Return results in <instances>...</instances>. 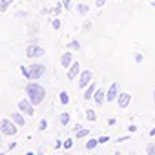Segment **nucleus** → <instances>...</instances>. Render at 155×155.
<instances>
[{
    "mask_svg": "<svg viewBox=\"0 0 155 155\" xmlns=\"http://www.w3.org/2000/svg\"><path fill=\"white\" fill-rule=\"evenodd\" d=\"M26 93H28V99H29V102L35 106V104H40L42 101H44V97H46V90L40 86V84H37V82H31V84H28L26 86Z\"/></svg>",
    "mask_w": 155,
    "mask_h": 155,
    "instance_id": "f257e3e1",
    "label": "nucleus"
},
{
    "mask_svg": "<svg viewBox=\"0 0 155 155\" xmlns=\"http://www.w3.org/2000/svg\"><path fill=\"white\" fill-rule=\"evenodd\" d=\"M20 71H22V75L26 77V79L37 81V79H40V77L46 73V66L44 64H31L29 68L28 66H20Z\"/></svg>",
    "mask_w": 155,
    "mask_h": 155,
    "instance_id": "f03ea898",
    "label": "nucleus"
},
{
    "mask_svg": "<svg viewBox=\"0 0 155 155\" xmlns=\"http://www.w3.org/2000/svg\"><path fill=\"white\" fill-rule=\"evenodd\" d=\"M0 131H2L4 135H17V126H15V122L13 120H9V119H2L0 120Z\"/></svg>",
    "mask_w": 155,
    "mask_h": 155,
    "instance_id": "7ed1b4c3",
    "label": "nucleus"
},
{
    "mask_svg": "<svg viewBox=\"0 0 155 155\" xmlns=\"http://www.w3.org/2000/svg\"><path fill=\"white\" fill-rule=\"evenodd\" d=\"M44 53H46L44 48H42V46H37V44H31V46L26 48V55H28L29 58H38V57H42Z\"/></svg>",
    "mask_w": 155,
    "mask_h": 155,
    "instance_id": "20e7f679",
    "label": "nucleus"
},
{
    "mask_svg": "<svg viewBox=\"0 0 155 155\" xmlns=\"http://www.w3.org/2000/svg\"><path fill=\"white\" fill-rule=\"evenodd\" d=\"M18 110H20L22 113L29 115V117H33V115H35V110H33V104L29 102V99H24V101H20V102H18Z\"/></svg>",
    "mask_w": 155,
    "mask_h": 155,
    "instance_id": "39448f33",
    "label": "nucleus"
},
{
    "mask_svg": "<svg viewBox=\"0 0 155 155\" xmlns=\"http://www.w3.org/2000/svg\"><path fill=\"white\" fill-rule=\"evenodd\" d=\"M91 77H93V73H91L90 69L82 71V73H81V79H79V86H81V88H88V84L91 82Z\"/></svg>",
    "mask_w": 155,
    "mask_h": 155,
    "instance_id": "423d86ee",
    "label": "nucleus"
},
{
    "mask_svg": "<svg viewBox=\"0 0 155 155\" xmlns=\"http://www.w3.org/2000/svg\"><path fill=\"white\" fill-rule=\"evenodd\" d=\"M79 73H81V64H79V62H73V64L68 68V79L73 81L75 77H79Z\"/></svg>",
    "mask_w": 155,
    "mask_h": 155,
    "instance_id": "0eeeda50",
    "label": "nucleus"
},
{
    "mask_svg": "<svg viewBox=\"0 0 155 155\" xmlns=\"http://www.w3.org/2000/svg\"><path fill=\"white\" fill-rule=\"evenodd\" d=\"M117 95H119V84L117 82H113L111 86H110V90H108V93H106V101H115L117 99Z\"/></svg>",
    "mask_w": 155,
    "mask_h": 155,
    "instance_id": "6e6552de",
    "label": "nucleus"
},
{
    "mask_svg": "<svg viewBox=\"0 0 155 155\" xmlns=\"http://www.w3.org/2000/svg\"><path fill=\"white\" fill-rule=\"evenodd\" d=\"M130 101H131V95H130V93H120V95L117 97V102H119L120 108H126V106L130 104Z\"/></svg>",
    "mask_w": 155,
    "mask_h": 155,
    "instance_id": "1a4fd4ad",
    "label": "nucleus"
},
{
    "mask_svg": "<svg viewBox=\"0 0 155 155\" xmlns=\"http://www.w3.org/2000/svg\"><path fill=\"white\" fill-rule=\"evenodd\" d=\"M11 120H13L17 126H24V124H26V119L22 117V113H20V111H15V113L11 115Z\"/></svg>",
    "mask_w": 155,
    "mask_h": 155,
    "instance_id": "9d476101",
    "label": "nucleus"
},
{
    "mask_svg": "<svg viewBox=\"0 0 155 155\" xmlns=\"http://www.w3.org/2000/svg\"><path fill=\"white\" fill-rule=\"evenodd\" d=\"M71 60H73V53H64L62 58H60V64H62L64 68H69V66H71Z\"/></svg>",
    "mask_w": 155,
    "mask_h": 155,
    "instance_id": "9b49d317",
    "label": "nucleus"
},
{
    "mask_svg": "<svg viewBox=\"0 0 155 155\" xmlns=\"http://www.w3.org/2000/svg\"><path fill=\"white\" fill-rule=\"evenodd\" d=\"M93 99H95L97 104H102V102L106 101V93H104L102 90H95V97H93Z\"/></svg>",
    "mask_w": 155,
    "mask_h": 155,
    "instance_id": "f8f14e48",
    "label": "nucleus"
},
{
    "mask_svg": "<svg viewBox=\"0 0 155 155\" xmlns=\"http://www.w3.org/2000/svg\"><path fill=\"white\" fill-rule=\"evenodd\" d=\"M95 90H97V88H95V84H91V82H90L88 90L84 91V99H86V101H88V99H91V95H95Z\"/></svg>",
    "mask_w": 155,
    "mask_h": 155,
    "instance_id": "ddd939ff",
    "label": "nucleus"
},
{
    "mask_svg": "<svg viewBox=\"0 0 155 155\" xmlns=\"http://www.w3.org/2000/svg\"><path fill=\"white\" fill-rule=\"evenodd\" d=\"M11 4H13V0H0V13H4Z\"/></svg>",
    "mask_w": 155,
    "mask_h": 155,
    "instance_id": "4468645a",
    "label": "nucleus"
},
{
    "mask_svg": "<svg viewBox=\"0 0 155 155\" xmlns=\"http://www.w3.org/2000/svg\"><path fill=\"white\" fill-rule=\"evenodd\" d=\"M97 144H99V139H90V140L86 142V150H93Z\"/></svg>",
    "mask_w": 155,
    "mask_h": 155,
    "instance_id": "2eb2a0df",
    "label": "nucleus"
},
{
    "mask_svg": "<svg viewBox=\"0 0 155 155\" xmlns=\"http://www.w3.org/2000/svg\"><path fill=\"white\" fill-rule=\"evenodd\" d=\"M86 117H88V120H97V113H95V110H88L86 111Z\"/></svg>",
    "mask_w": 155,
    "mask_h": 155,
    "instance_id": "dca6fc26",
    "label": "nucleus"
},
{
    "mask_svg": "<svg viewBox=\"0 0 155 155\" xmlns=\"http://www.w3.org/2000/svg\"><path fill=\"white\" fill-rule=\"evenodd\" d=\"M60 102H62V104H68V102H69V95H68V91H62V93H60Z\"/></svg>",
    "mask_w": 155,
    "mask_h": 155,
    "instance_id": "f3484780",
    "label": "nucleus"
},
{
    "mask_svg": "<svg viewBox=\"0 0 155 155\" xmlns=\"http://www.w3.org/2000/svg\"><path fill=\"white\" fill-rule=\"evenodd\" d=\"M68 122H69V115H68V113H62V115H60V124L66 126Z\"/></svg>",
    "mask_w": 155,
    "mask_h": 155,
    "instance_id": "a211bd4d",
    "label": "nucleus"
},
{
    "mask_svg": "<svg viewBox=\"0 0 155 155\" xmlns=\"http://www.w3.org/2000/svg\"><path fill=\"white\" fill-rule=\"evenodd\" d=\"M77 9H79L81 15H86V13H88V8H86L84 4H79V8H77Z\"/></svg>",
    "mask_w": 155,
    "mask_h": 155,
    "instance_id": "6ab92c4d",
    "label": "nucleus"
},
{
    "mask_svg": "<svg viewBox=\"0 0 155 155\" xmlns=\"http://www.w3.org/2000/svg\"><path fill=\"white\" fill-rule=\"evenodd\" d=\"M46 128H48V120H46V119H42V120H40V124H38V130H40V131H44Z\"/></svg>",
    "mask_w": 155,
    "mask_h": 155,
    "instance_id": "aec40b11",
    "label": "nucleus"
},
{
    "mask_svg": "<svg viewBox=\"0 0 155 155\" xmlns=\"http://www.w3.org/2000/svg\"><path fill=\"white\" fill-rule=\"evenodd\" d=\"M86 135H88V130H79V131H77V137H79V139H82Z\"/></svg>",
    "mask_w": 155,
    "mask_h": 155,
    "instance_id": "412c9836",
    "label": "nucleus"
},
{
    "mask_svg": "<svg viewBox=\"0 0 155 155\" xmlns=\"http://www.w3.org/2000/svg\"><path fill=\"white\" fill-rule=\"evenodd\" d=\"M51 26H53V29H60V20H58V18H55V20L51 22Z\"/></svg>",
    "mask_w": 155,
    "mask_h": 155,
    "instance_id": "4be33fe9",
    "label": "nucleus"
},
{
    "mask_svg": "<svg viewBox=\"0 0 155 155\" xmlns=\"http://www.w3.org/2000/svg\"><path fill=\"white\" fill-rule=\"evenodd\" d=\"M110 140V137L108 135H102V137H99V144H104V142H108Z\"/></svg>",
    "mask_w": 155,
    "mask_h": 155,
    "instance_id": "5701e85b",
    "label": "nucleus"
},
{
    "mask_svg": "<svg viewBox=\"0 0 155 155\" xmlns=\"http://www.w3.org/2000/svg\"><path fill=\"white\" fill-rule=\"evenodd\" d=\"M148 153L150 155H155V146L153 144H148Z\"/></svg>",
    "mask_w": 155,
    "mask_h": 155,
    "instance_id": "b1692460",
    "label": "nucleus"
},
{
    "mask_svg": "<svg viewBox=\"0 0 155 155\" xmlns=\"http://www.w3.org/2000/svg\"><path fill=\"white\" fill-rule=\"evenodd\" d=\"M60 11H62V8H60V4H58L57 8H53V13H55V15H60Z\"/></svg>",
    "mask_w": 155,
    "mask_h": 155,
    "instance_id": "393cba45",
    "label": "nucleus"
},
{
    "mask_svg": "<svg viewBox=\"0 0 155 155\" xmlns=\"http://www.w3.org/2000/svg\"><path fill=\"white\" fill-rule=\"evenodd\" d=\"M69 48H73V49H79V42H77V40H73V42L69 44Z\"/></svg>",
    "mask_w": 155,
    "mask_h": 155,
    "instance_id": "a878e982",
    "label": "nucleus"
},
{
    "mask_svg": "<svg viewBox=\"0 0 155 155\" xmlns=\"http://www.w3.org/2000/svg\"><path fill=\"white\" fill-rule=\"evenodd\" d=\"M71 144H73V140H71V139H68V140L64 142V148H71Z\"/></svg>",
    "mask_w": 155,
    "mask_h": 155,
    "instance_id": "bb28decb",
    "label": "nucleus"
},
{
    "mask_svg": "<svg viewBox=\"0 0 155 155\" xmlns=\"http://www.w3.org/2000/svg\"><path fill=\"white\" fill-rule=\"evenodd\" d=\"M135 60H137V62H142V55H140V53H137V55H135Z\"/></svg>",
    "mask_w": 155,
    "mask_h": 155,
    "instance_id": "cd10ccee",
    "label": "nucleus"
},
{
    "mask_svg": "<svg viewBox=\"0 0 155 155\" xmlns=\"http://www.w3.org/2000/svg\"><path fill=\"white\" fill-rule=\"evenodd\" d=\"M104 4H106V0H97V6H99V8H102Z\"/></svg>",
    "mask_w": 155,
    "mask_h": 155,
    "instance_id": "c85d7f7f",
    "label": "nucleus"
},
{
    "mask_svg": "<svg viewBox=\"0 0 155 155\" xmlns=\"http://www.w3.org/2000/svg\"><path fill=\"white\" fill-rule=\"evenodd\" d=\"M62 4H64L66 8H69V0H62Z\"/></svg>",
    "mask_w": 155,
    "mask_h": 155,
    "instance_id": "c756f323",
    "label": "nucleus"
},
{
    "mask_svg": "<svg viewBox=\"0 0 155 155\" xmlns=\"http://www.w3.org/2000/svg\"><path fill=\"white\" fill-rule=\"evenodd\" d=\"M153 101H155V91H153Z\"/></svg>",
    "mask_w": 155,
    "mask_h": 155,
    "instance_id": "7c9ffc66",
    "label": "nucleus"
}]
</instances>
